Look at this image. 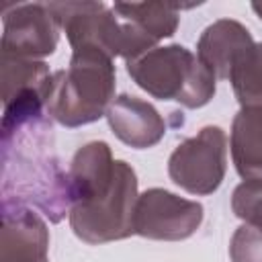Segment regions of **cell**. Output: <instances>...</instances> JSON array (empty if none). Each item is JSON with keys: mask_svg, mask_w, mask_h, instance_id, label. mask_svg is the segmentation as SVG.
<instances>
[{"mask_svg": "<svg viewBox=\"0 0 262 262\" xmlns=\"http://www.w3.org/2000/svg\"><path fill=\"white\" fill-rule=\"evenodd\" d=\"M51 117L2 133V201L33 205L51 223L72 209L70 178L51 151Z\"/></svg>", "mask_w": 262, "mask_h": 262, "instance_id": "1", "label": "cell"}, {"mask_svg": "<svg viewBox=\"0 0 262 262\" xmlns=\"http://www.w3.org/2000/svg\"><path fill=\"white\" fill-rule=\"evenodd\" d=\"M115 78L108 53L92 45L76 47L70 66L51 78L47 115L68 129L98 121L115 100Z\"/></svg>", "mask_w": 262, "mask_h": 262, "instance_id": "2", "label": "cell"}, {"mask_svg": "<svg viewBox=\"0 0 262 262\" xmlns=\"http://www.w3.org/2000/svg\"><path fill=\"white\" fill-rule=\"evenodd\" d=\"M133 82L160 100H176L186 108H201L215 96V74L186 47H154L127 61Z\"/></svg>", "mask_w": 262, "mask_h": 262, "instance_id": "3", "label": "cell"}, {"mask_svg": "<svg viewBox=\"0 0 262 262\" xmlns=\"http://www.w3.org/2000/svg\"><path fill=\"white\" fill-rule=\"evenodd\" d=\"M49 8L72 49L92 45L111 57H125L129 61L154 49L158 43L137 25L119 18L102 2H49Z\"/></svg>", "mask_w": 262, "mask_h": 262, "instance_id": "4", "label": "cell"}, {"mask_svg": "<svg viewBox=\"0 0 262 262\" xmlns=\"http://www.w3.org/2000/svg\"><path fill=\"white\" fill-rule=\"evenodd\" d=\"M137 176L131 164L117 160L111 190L90 203L70 209V227L78 239L98 246L133 235V217L137 205Z\"/></svg>", "mask_w": 262, "mask_h": 262, "instance_id": "5", "label": "cell"}, {"mask_svg": "<svg viewBox=\"0 0 262 262\" xmlns=\"http://www.w3.org/2000/svg\"><path fill=\"white\" fill-rule=\"evenodd\" d=\"M225 170L227 137L217 125H207L196 135L180 141L168 160L170 180L196 196L215 192L225 178Z\"/></svg>", "mask_w": 262, "mask_h": 262, "instance_id": "6", "label": "cell"}, {"mask_svg": "<svg viewBox=\"0 0 262 262\" xmlns=\"http://www.w3.org/2000/svg\"><path fill=\"white\" fill-rule=\"evenodd\" d=\"M201 203L178 196L166 188H147L137 196L133 231L147 239L182 242L203 223Z\"/></svg>", "mask_w": 262, "mask_h": 262, "instance_id": "7", "label": "cell"}, {"mask_svg": "<svg viewBox=\"0 0 262 262\" xmlns=\"http://www.w3.org/2000/svg\"><path fill=\"white\" fill-rule=\"evenodd\" d=\"M59 23L49 4H14L2 16V55L37 59L51 55L59 43Z\"/></svg>", "mask_w": 262, "mask_h": 262, "instance_id": "8", "label": "cell"}, {"mask_svg": "<svg viewBox=\"0 0 262 262\" xmlns=\"http://www.w3.org/2000/svg\"><path fill=\"white\" fill-rule=\"evenodd\" d=\"M49 250L47 223L31 207L2 201L0 262H43Z\"/></svg>", "mask_w": 262, "mask_h": 262, "instance_id": "9", "label": "cell"}, {"mask_svg": "<svg viewBox=\"0 0 262 262\" xmlns=\"http://www.w3.org/2000/svg\"><path fill=\"white\" fill-rule=\"evenodd\" d=\"M117 160H113V151L106 141H88L82 145L70 164V194L72 207L90 205L102 199L115 180Z\"/></svg>", "mask_w": 262, "mask_h": 262, "instance_id": "10", "label": "cell"}, {"mask_svg": "<svg viewBox=\"0 0 262 262\" xmlns=\"http://www.w3.org/2000/svg\"><path fill=\"white\" fill-rule=\"evenodd\" d=\"M106 121L113 133L133 149L154 147L166 133V123L158 108L131 94H121L111 102Z\"/></svg>", "mask_w": 262, "mask_h": 262, "instance_id": "11", "label": "cell"}, {"mask_svg": "<svg viewBox=\"0 0 262 262\" xmlns=\"http://www.w3.org/2000/svg\"><path fill=\"white\" fill-rule=\"evenodd\" d=\"M252 45V33L242 23L219 18L203 31L196 43V57L215 74L217 80H229L233 63Z\"/></svg>", "mask_w": 262, "mask_h": 262, "instance_id": "12", "label": "cell"}, {"mask_svg": "<svg viewBox=\"0 0 262 262\" xmlns=\"http://www.w3.org/2000/svg\"><path fill=\"white\" fill-rule=\"evenodd\" d=\"M231 160L244 180H262V98L239 106L229 135Z\"/></svg>", "mask_w": 262, "mask_h": 262, "instance_id": "13", "label": "cell"}, {"mask_svg": "<svg viewBox=\"0 0 262 262\" xmlns=\"http://www.w3.org/2000/svg\"><path fill=\"white\" fill-rule=\"evenodd\" d=\"M113 10L119 18L137 25L154 41L172 37L180 23V6L168 2H117Z\"/></svg>", "mask_w": 262, "mask_h": 262, "instance_id": "14", "label": "cell"}, {"mask_svg": "<svg viewBox=\"0 0 262 262\" xmlns=\"http://www.w3.org/2000/svg\"><path fill=\"white\" fill-rule=\"evenodd\" d=\"M53 74L41 59L2 55V100L29 88H49Z\"/></svg>", "mask_w": 262, "mask_h": 262, "instance_id": "15", "label": "cell"}, {"mask_svg": "<svg viewBox=\"0 0 262 262\" xmlns=\"http://www.w3.org/2000/svg\"><path fill=\"white\" fill-rule=\"evenodd\" d=\"M229 82L239 104L262 98V43H254L237 57L231 68Z\"/></svg>", "mask_w": 262, "mask_h": 262, "instance_id": "16", "label": "cell"}, {"mask_svg": "<svg viewBox=\"0 0 262 262\" xmlns=\"http://www.w3.org/2000/svg\"><path fill=\"white\" fill-rule=\"evenodd\" d=\"M231 211L246 225L262 231V180H244L231 194Z\"/></svg>", "mask_w": 262, "mask_h": 262, "instance_id": "17", "label": "cell"}, {"mask_svg": "<svg viewBox=\"0 0 262 262\" xmlns=\"http://www.w3.org/2000/svg\"><path fill=\"white\" fill-rule=\"evenodd\" d=\"M231 262H262V231L252 225H239L229 242Z\"/></svg>", "mask_w": 262, "mask_h": 262, "instance_id": "18", "label": "cell"}, {"mask_svg": "<svg viewBox=\"0 0 262 262\" xmlns=\"http://www.w3.org/2000/svg\"><path fill=\"white\" fill-rule=\"evenodd\" d=\"M252 10L262 18V2H252Z\"/></svg>", "mask_w": 262, "mask_h": 262, "instance_id": "19", "label": "cell"}, {"mask_svg": "<svg viewBox=\"0 0 262 262\" xmlns=\"http://www.w3.org/2000/svg\"><path fill=\"white\" fill-rule=\"evenodd\" d=\"M43 262H49V260H43Z\"/></svg>", "mask_w": 262, "mask_h": 262, "instance_id": "20", "label": "cell"}]
</instances>
